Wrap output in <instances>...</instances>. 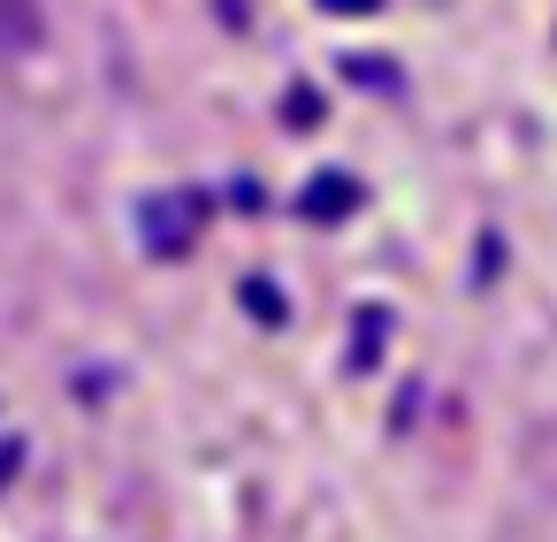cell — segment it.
Here are the masks:
<instances>
[{
    "label": "cell",
    "instance_id": "1",
    "mask_svg": "<svg viewBox=\"0 0 557 542\" xmlns=\"http://www.w3.org/2000/svg\"><path fill=\"white\" fill-rule=\"evenodd\" d=\"M39 39V9L32 0H0V47H32Z\"/></svg>",
    "mask_w": 557,
    "mask_h": 542
}]
</instances>
